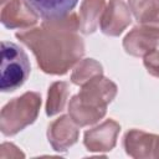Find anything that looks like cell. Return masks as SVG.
Returning a JSON list of instances; mask_svg holds the SVG:
<instances>
[{"label": "cell", "instance_id": "cell-1", "mask_svg": "<svg viewBox=\"0 0 159 159\" xmlns=\"http://www.w3.org/2000/svg\"><path fill=\"white\" fill-rule=\"evenodd\" d=\"M56 27H41L17 32L16 37L32 48L41 68L50 73H63L82 53L70 51V45L82 43L81 39L68 34H58Z\"/></svg>", "mask_w": 159, "mask_h": 159}, {"label": "cell", "instance_id": "cell-2", "mask_svg": "<svg viewBox=\"0 0 159 159\" xmlns=\"http://www.w3.org/2000/svg\"><path fill=\"white\" fill-rule=\"evenodd\" d=\"M1 92H12L21 87L30 75V61L26 52L16 43L1 42Z\"/></svg>", "mask_w": 159, "mask_h": 159}, {"label": "cell", "instance_id": "cell-3", "mask_svg": "<svg viewBox=\"0 0 159 159\" xmlns=\"http://www.w3.org/2000/svg\"><path fill=\"white\" fill-rule=\"evenodd\" d=\"M40 96L27 92L6 103L0 114V129L4 135H14L27 124L32 123L40 107Z\"/></svg>", "mask_w": 159, "mask_h": 159}, {"label": "cell", "instance_id": "cell-4", "mask_svg": "<svg viewBox=\"0 0 159 159\" xmlns=\"http://www.w3.org/2000/svg\"><path fill=\"white\" fill-rule=\"evenodd\" d=\"M36 15L20 0H1V22L7 29L25 27L36 22Z\"/></svg>", "mask_w": 159, "mask_h": 159}, {"label": "cell", "instance_id": "cell-5", "mask_svg": "<svg viewBox=\"0 0 159 159\" xmlns=\"http://www.w3.org/2000/svg\"><path fill=\"white\" fill-rule=\"evenodd\" d=\"M36 16L47 21L65 19L77 5L78 0H24Z\"/></svg>", "mask_w": 159, "mask_h": 159}, {"label": "cell", "instance_id": "cell-6", "mask_svg": "<svg viewBox=\"0 0 159 159\" xmlns=\"http://www.w3.org/2000/svg\"><path fill=\"white\" fill-rule=\"evenodd\" d=\"M145 65L148 67V71H150L155 76H159V52L148 56L145 58Z\"/></svg>", "mask_w": 159, "mask_h": 159}]
</instances>
